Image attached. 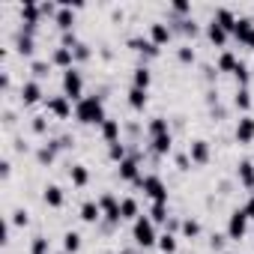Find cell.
<instances>
[{"instance_id":"obj_54","label":"cell","mask_w":254,"mask_h":254,"mask_svg":"<svg viewBox=\"0 0 254 254\" xmlns=\"http://www.w3.org/2000/svg\"><path fill=\"white\" fill-rule=\"evenodd\" d=\"M114 254H126V251H114Z\"/></svg>"},{"instance_id":"obj_11","label":"cell","mask_w":254,"mask_h":254,"mask_svg":"<svg viewBox=\"0 0 254 254\" xmlns=\"http://www.w3.org/2000/svg\"><path fill=\"white\" fill-rule=\"evenodd\" d=\"M189 159H191V165H206V162L212 159V150H209V141H203V138H197V141H191V144H189Z\"/></svg>"},{"instance_id":"obj_46","label":"cell","mask_w":254,"mask_h":254,"mask_svg":"<svg viewBox=\"0 0 254 254\" xmlns=\"http://www.w3.org/2000/svg\"><path fill=\"white\" fill-rule=\"evenodd\" d=\"M78 42H81V39H78V33H75V30H66V33H60V45H63V48H75Z\"/></svg>"},{"instance_id":"obj_22","label":"cell","mask_w":254,"mask_h":254,"mask_svg":"<svg viewBox=\"0 0 254 254\" xmlns=\"http://www.w3.org/2000/svg\"><path fill=\"white\" fill-rule=\"evenodd\" d=\"M99 132H102V138H105L108 144H117V141H120V132H123V126H120V120L108 117V120L99 126Z\"/></svg>"},{"instance_id":"obj_2","label":"cell","mask_w":254,"mask_h":254,"mask_svg":"<svg viewBox=\"0 0 254 254\" xmlns=\"http://www.w3.org/2000/svg\"><path fill=\"white\" fill-rule=\"evenodd\" d=\"M132 239H135L141 248H150V245L159 242V233H156V224H153L150 215H138V218L132 221Z\"/></svg>"},{"instance_id":"obj_5","label":"cell","mask_w":254,"mask_h":254,"mask_svg":"<svg viewBox=\"0 0 254 254\" xmlns=\"http://www.w3.org/2000/svg\"><path fill=\"white\" fill-rule=\"evenodd\" d=\"M248 233V212L239 206L227 215V239H242Z\"/></svg>"},{"instance_id":"obj_16","label":"cell","mask_w":254,"mask_h":254,"mask_svg":"<svg viewBox=\"0 0 254 254\" xmlns=\"http://www.w3.org/2000/svg\"><path fill=\"white\" fill-rule=\"evenodd\" d=\"M51 66H57V69H72L75 66V54H72V48H63V45H57L54 51H51Z\"/></svg>"},{"instance_id":"obj_48","label":"cell","mask_w":254,"mask_h":254,"mask_svg":"<svg viewBox=\"0 0 254 254\" xmlns=\"http://www.w3.org/2000/svg\"><path fill=\"white\" fill-rule=\"evenodd\" d=\"M174 159H177V168H180V171H189V168H191V159H189V153H177Z\"/></svg>"},{"instance_id":"obj_23","label":"cell","mask_w":254,"mask_h":254,"mask_svg":"<svg viewBox=\"0 0 254 254\" xmlns=\"http://www.w3.org/2000/svg\"><path fill=\"white\" fill-rule=\"evenodd\" d=\"M141 215V206L135 197H120V218L123 221H135Z\"/></svg>"},{"instance_id":"obj_37","label":"cell","mask_w":254,"mask_h":254,"mask_svg":"<svg viewBox=\"0 0 254 254\" xmlns=\"http://www.w3.org/2000/svg\"><path fill=\"white\" fill-rule=\"evenodd\" d=\"M156 245H159V251H162V254H177V236H174V233H168V230L159 236V242H156Z\"/></svg>"},{"instance_id":"obj_19","label":"cell","mask_w":254,"mask_h":254,"mask_svg":"<svg viewBox=\"0 0 254 254\" xmlns=\"http://www.w3.org/2000/svg\"><path fill=\"white\" fill-rule=\"evenodd\" d=\"M15 51H18L21 57H33V51H36V36L18 30V33H15Z\"/></svg>"},{"instance_id":"obj_12","label":"cell","mask_w":254,"mask_h":254,"mask_svg":"<svg viewBox=\"0 0 254 254\" xmlns=\"http://www.w3.org/2000/svg\"><path fill=\"white\" fill-rule=\"evenodd\" d=\"M18 15H21L24 27H39V21H42V9H39V3H33V0H27V3L18 6Z\"/></svg>"},{"instance_id":"obj_53","label":"cell","mask_w":254,"mask_h":254,"mask_svg":"<svg viewBox=\"0 0 254 254\" xmlns=\"http://www.w3.org/2000/svg\"><path fill=\"white\" fill-rule=\"evenodd\" d=\"M245 45H248V48L254 51V30H251V36H248V42H245Z\"/></svg>"},{"instance_id":"obj_26","label":"cell","mask_w":254,"mask_h":254,"mask_svg":"<svg viewBox=\"0 0 254 254\" xmlns=\"http://www.w3.org/2000/svg\"><path fill=\"white\" fill-rule=\"evenodd\" d=\"M99 218H102V206H99V200H84V203H81V221H87V224H99Z\"/></svg>"},{"instance_id":"obj_3","label":"cell","mask_w":254,"mask_h":254,"mask_svg":"<svg viewBox=\"0 0 254 254\" xmlns=\"http://www.w3.org/2000/svg\"><path fill=\"white\" fill-rule=\"evenodd\" d=\"M63 96L69 102H75V105L84 99V75H81L78 66H72V69L63 72Z\"/></svg>"},{"instance_id":"obj_18","label":"cell","mask_w":254,"mask_h":254,"mask_svg":"<svg viewBox=\"0 0 254 254\" xmlns=\"http://www.w3.org/2000/svg\"><path fill=\"white\" fill-rule=\"evenodd\" d=\"M251 30H254V18H251V15H239V18H236V27H233V33H230V36H233L236 42H242V45H245V42H248V36H251Z\"/></svg>"},{"instance_id":"obj_45","label":"cell","mask_w":254,"mask_h":254,"mask_svg":"<svg viewBox=\"0 0 254 254\" xmlns=\"http://www.w3.org/2000/svg\"><path fill=\"white\" fill-rule=\"evenodd\" d=\"M30 129H33L36 135H45V132H48V117L36 114V117H33V123H30Z\"/></svg>"},{"instance_id":"obj_51","label":"cell","mask_w":254,"mask_h":254,"mask_svg":"<svg viewBox=\"0 0 254 254\" xmlns=\"http://www.w3.org/2000/svg\"><path fill=\"white\" fill-rule=\"evenodd\" d=\"M9 174H12V165H9V159H3V162H0V177L9 180Z\"/></svg>"},{"instance_id":"obj_50","label":"cell","mask_w":254,"mask_h":254,"mask_svg":"<svg viewBox=\"0 0 254 254\" xmlns=\"http://www.w3.org/2000/svg\"><path fill=\"white\" fill-rule=\"evenodd\" d=\"M0 90H3V93H9V90H12V78H9V72L0 75Z\"/></svg>"},{"instance_id":"obj_36","label":"cell","mask_w":254,"mask_h":254,"mask_svg":"<svg viewBox=\"0 0 254 254\" xmlns=\"http://www.w3.org/2000/svg\"><path fill=\"white\" fill-rule=\"evenodd\" d=\"M150 218H153V224H168V218H171L168 203H153L150 206Z\"/></svg>"},{"instance_id":"obj_29","label":"cell","mask_w":254,"mask_h":254,"mask_svg":"<svg viewBox=\"0 0 254 254\" xmlns=\"http://www.w3.org/2000/svg\"><path fill=\"white\" fill-rule=\"evenodd\" d=\"M150 150H153V156H156V159H159V156H168V153L174 150V135L153 138V141H150Z\"/></svg>"},{"instance_id":"obj_40","label":"cell","mask_w":254,"mask_h":254,"mask_svg":"<svg viewBox=\"0 0 254 254\" xmlns=\"http://www.w3.org/2000/svg\"><path fill=\"white\" fill-rule=\"evenodd\" d=\"M171 15H180V18H189L191 15V3H186V0H174V3L168 6Z\"/></svg>"},{"instance_id":"obj_41","label":"cell","mask_w":254,"mask_h":254,"mask_svg":"<svg viewBox=\"0 0 254 254\" xmlns=\"http://www.w3.org/2000/svg\"><path fill=\"white\" fill-rule=\"evenodd\" d=\"M183 236H189V239L200 236V221L197 218H183Z\"/></svg>"},{"instance_id":"obj_13","label":"cell","mask_w":254,"mask_h":254,"mask_svg":"<svg viewBox=\"0 0 254 254\" xmlns=\"http://www.w3.org/2000/svg\"><path fill=\"white\" fill-rule=\"evenodd\" d=\"M18 96H21V102L24 105H36V102H42V84L36 81V78H30V81H24L21 84V90H18Z\"/></svg>"},{"instance_id":"obj_38","label":"cell","mask_w":254,"mask_h":254,"mask_svg":"<svg viewBox=\"0 0 254 254\" xmlns=\"http://www.w3.org/2000/svg\"><path fill=\"white\" fill-rule=\"evenodd\" d=\"M30 72H33L36 81L48 78V72H51V60H33V63H30Z\"/></svg>"},{"instance_id":"obj_14","label":"cell","mask_w":254,"mask_h":254,"mask_svg":"<svg viewBox=\"0 0 254 254\" xmlns=\"http://www.w3.org/2000/svg\"><path fill=\"white\" fill-rule=\"evenodd\" d=\"M150 39L162 48V45H168L171 39H174V30H171V24L168 21H153L150 24Z\"/></svg>"},{"instance_id":"obj_27","label":"cell","mask_w":254,"mask_h":254,"mask_svg":"<svg viewBox=\"0 0 254 254\" xmlns=\"http://www.w3.org/2000/svg\"><path fill=\"white\" fill-rule=\"evenodd\" d=\"M236 180H239L245 189H254V162L242 159V162L236 165Z\"/></svg>"},{"instance_id":"obj_30","label":"cell","mask_w":254,"mask_h":254,"mask_svg":"<svg viewBox=\"0 0 254 254\" xmlns=\"http://www.w3.org/2000/svg\"><path fill=\"white\" fill-rule=\"evenodd\" d=\"M147 135H150V141H153V138H162V135H171L168 120H165V117H153L150 126H147Z\"/></svg>"},{"instance_id":"obj_10","label":"cell","mask_w":254,"mask_h":254,"mask_svg":"<svg viewBox=\"0 0 254 254\" xmlns=\"http://www.w3.org/2000/svg\"><path fill=\"white\" fill-rule=\"evenodd\" d=\"M117 174H120V180H129V183H135L138 177H141V156L135 153V156H129L126 162H120L117 165Z\"/></svg>"},{"instance_id":"obj_28","label":"cell","mask_w":254,"mask_h":254,"mask_svg":"<svg viewBox=\"0 0 254 254\" xmlns=\"http://www.w3.org/2000/svg\"><path fill=\"white\" fill-rule=\"evenodd\" d=\"M236 66H239V57H236L230 48H224V51L218 54V60H215V69H218V72H230V75H233Z\"/></svg>"},{"instance_id":"obj_4","label":"cell","mask_w":254,"mask_h":254,"mask_svg":"<svg viewBox=\"0 0 254 254\" xmlns=\"http://www.w3.org/2000/svg\"><path fill=\"white\" fill-rule=\"evenodd\" d=\"M144 194L153 203H168V183L159 174H144Z\"/></svg>"},{"instance_id":"obj_20","label":"cell","mask_w":254,"mask_h":254,"mask_svg":"<svg viewBox=\"0 0 254 254\" xmlns=\"http://www.w3.org/2000/svg\"><path fill=\"white\" fill-rule=\"evenodd\" d=\"M57 144L54 141H45V144H39L36 147V162L42 165V168H48V165H54V159H57Z\"/></svg>"},{"instance_id":"obj_1","label":"cell","mask_w":254,"mask_h":254,"mask_svg":"<svg viewBox=\"0 0 254 254\" xmlns=\"http://www.w3.org/2000/svg\"><path fill=\"white\" fill-rule=\"evenodd\" d=\"M75 120L78 123H84V126H102L105 120H108V114H105V99L102 96H84L78 105H75Z\"/></svg>"},{"instance_id":"obj_52","label":"cell","mask_w":254,"mask_h":254,"mask_svg":"<svg viewBox=\"0 0 254 254\" xmlns=\"http://www.w3.org/2000/svg\"><path fill=\"white\" fill-rule=\"evenodd\" d=\"M242 209H245V212H248V218H254V194H251V197H248V203H245V206H242Z\"/></svg>"},{"instance_id":"obj_6","label":"cell","mask_w":254,"mask_h":254,"mask_svg":"<svg viewBox=\"0 0 254 254\" xmlns=\"http://www.w3.org/2000/svg\"><path fill=\"white\" fill-rule=\"evenodd\" d=\"M99 206H102V218H105V224H111V227H117L123 218H120V200L111 194V191H105L102 197H99Z\"/></svg>"},{"instance_id":"obj_9","label":"cell","mask_w":254,"mask_h":254,"mask_svg":"<svg viewBox=\"0 0 254 254\" xmlns=\"http://www.w3.org/2000/svg\"><path fill=\"white\" fill-rule=\"evenodd\" d=\"M45 108H48V114H54L57 120H69V117H72V102H69L66 96H48V99H45Z\"/></svg>"},{"instance_id":"obj_43","label":"cell","mask_w":254,"mask_h":254,"mask_svg":"<svg viewBox=\"0 0 254 254\" xmlns=\"http://www.w3.org/2000/svg\"><path fill=\"white\" fill-rule=\"evenodd\" d=\"M72 54H75V63H87V60L93 57V51H90V45H87V42H78V45L72 48Z\"/></svg>"},{"instance_id":"obj_39","label":"cell","mask_w":254,"mask_h":254,"mask_svg":"<svg viewBox=\"0 0 254 254\" xmlns=\"http://www.w3.org/2000/svg\"><path fill=\"white\" fill-rule=\"evenodd\" d=\"M233 78H236V87H248L251 72H248V63H245V60H239V66L233 69Z\"/></svg>"},{"instance_id":"obj_8","label":"cell","mask_w":254,"mask_h":254,"mask_svg":"<svg viewBox=\"0 0 254 254\" xmlns=\"http://www.w3.org/2000/svg\"><path fill=\"white\" fill-rule=\"evenodd\" d=\"M233 138H236V144H251V141H254V117H251V114H242V117L236 120Z\"/></svg>"},{"instance_id":"obj_31","label":"cell","mask_w":254,"mask_h":254,"mask_svg":"<svg viewBox=\"0 0 254 254\" xmlns=\"http://www.w3.org/2000/svg\"><path fill=\"white\" fill-rule=\"evenodd\" d=\"M129 108L132 111H144L147 108V102H150V96H147V90H138V87H129Z\"/></svg>"},{"instance_id":"obj_7","label":"cell","mask_w":254,"mask_h":254,"mask_svg":"<svg viewBox=\"0 0 254 254\" xmlns=\"http://www.w3.org/2000/svg\"><path fill=\"white\" fill-rule=\"evenodd\" d=\"M129 48L135 51V54H141V57H147V60H156L162 51H159V45L150 39V36H132L129 39Z\"/></svg>"},{"instance_id":"obj_32","label":"cell","mask_w":254,"mask_h":254,"mask_svg":"<svg viewBox=\"0 0 254 254\" xmlns=\"http://www.w3.org/2000/svg\"><path fill=\"white\" fill-rule=\"evenodd\" d=\"M233 108L242 111V114H248V108H251V90H248V87H236V93H233Z\"/></svg>"},{"instance_id":"obj_24","label":"cell","mask_w":254,"mask_h":254,"mask_svg":"<svg viewBox=\"0 0 254 254\" xmlns=\"http://www.w3.org/2000/svg\"><path fill=\"white\" fill-rule=\"evenodd\" d=\"M212 18H215L227 33H233V27H236V18H239V15H236L233 9H227V6H218V9L212 12Z\"/></svg>"},{"instance_id":"obj_34","label":"cell","mask_w":254,"mask_h":254,"mask_svg":"<svg viewBox=\"0 0 254 254\" xmlns=\"http://www.w3.org/2000/svg\"><path fill=\"white\" fill-rule=\"evenodd\" d=\"M63 251L66 254H78L81 251V233L78 230H66L63 233Z\"/></svg>"},{"instance_id":"obj_44","label":"cell","mask_w":254,"mask_h":254,"mask_svg":"<svg viewBox=\"0 0 254 254\" xmlns=\"http://www.w3.org/2000/svg\"><path fill=\"white\" fill-rule=\"evenodd\" d=\"M194 57H197V54H194L191 45H180V48H177V60H180V63H194Z\"/></svg>"},{"instance_id":"obj_33","label":"cell","mask_w":254,"mask_h":254,"mask_svg":"<svg viewBox=\"0 0 254 254\" xmlns=\"http://www.w3.org/2000/svg\"><path fill=\"white\" fill-rule=\"evenodd\" d=\"M69 180H72V186L84 189V186L90 183V171H87L84 165H72V168H69Z\"/></svg>"},{"instance_id":"obj_15","label":"cell","mask_w":254,"mask_h":254,"mask_svg":"<svg viewBox=\"0 0 254 254\" xmlns=\"http://www.w3.org/2000/svg\"><path fill=\"white\" fill-rule=\"evenodd\" d=\"M206 39H209L215 48H224V45H227V39H230V33H227L215 18H209V21H206Z\"/></svg>"},{"instance_id":"obj_49","label":"cell","mask_w":254,"mask_h":254,"mask_svg":"<svg viewBox=\"0 0 254 254\" xmlns=\"http://www.w3.org/2000/svg\"><path fill=\"white\" fill-rule=\"evenodd\" d=\"M209 248H215V251L224 248V236H221V233H212V236H209Z\"/></svg>"},{"instance_id":"obj_21","label":"cell","mask_w":254,"mask_h":254,"mask_svg":"<svg viewBox=\"0 0 254 254\" xmlns=\"http://www.w3.org/2000/svg\"><path fill=\"white\" fill-rule=\"evenodd\" d=\"M42 200H45L48 206L60 209V206H63V200H66V194H63V189H60L57 183H48V186L42 189Z\"/></svg>"},{"instance_id":"obj_25","label":"cell","mask_w":254,"mask_h":254,"mask_svg":"<svg viewBox=\"0 0 254 254\" xmlns=\"http://www.w3.org/2000/svg\"><path fill=\"white\" fill-rule=\"evenodd\" d=\"M150 84H153V72L141 63V66H135L132 69V87H138V90H150Z\"/></svg>"},{"instance_id":"obj_47","label":"cell","mask_w":254,"mask_h":254,"mask_svg":"<svg viewBox=\"0 0 254 254\" xmlns=\"http://www.w3.org/2000/svg\"><path fill=\"white\" fill-rule=\"evenodd\" d=\"M30 218H27V209H12V215H9V224H15V227H24Z\"/></svg>"},{"instance_id":"obj_35","label":"cell","mask_w":254,"mask_h":254,"mask_svg":"<svg viewBox=\"0 0 254 254\" xmlns=\"http://www.w3.org/2000/svg\"><path fill=\"white\" fill-rule=\"evenodd\" d=\"M108 159H111L114 165L126 162V159H129V147H126L123 141H117V144H108Z\"/></svg>"},{"instance_id":"obj_17","label":"cell","mask_w":254,"mask_h":254,"mask_svg":"<svg viewBox=\"0 0 254 254\" xmlns=\"http://www.w3.org/2000/svg\"><path fill=\"white\" fill-rule=\"evenodd\" d=\"M54 24H57V30H60V33H66V30H75V9L63 3V6L57 9V15H54Z\"/></svg>"},{"instance_id":"obj_42","label":"cell","mask_w":254,"mask_h":254,"mask_svg":"<svg viewBox=\"0 0 254 254\" xmlns=\"http://www.w3.org/2000/svg\"><path fill=\"white\" fill-rule=\"evenodd\" d=\"M30 254H51V242L45 236H33L30 242Z\"/></svg>"}]
</instances>
